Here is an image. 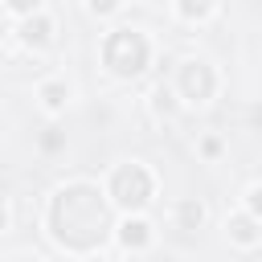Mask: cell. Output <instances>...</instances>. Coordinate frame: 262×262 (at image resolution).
<instances>
[{
  "instance_id": "1",
  "label": "cell",
  "mask_w": 262,
  "mask_h": 262,
  "mask_svg": "<svg viewBox=\"0 0 262 262\" xmlns=\"http://www.w3.org/2000/svg\"><path fill=\"white\" fill-rule=\"evenodd\" d=\"M143 61H147V45L135 37V33H115L111 41H106V66L111 70H119V74H135V70H143Z\"/></svg>"
},
{
  "instance_id": "2",
  "label": "cell",
  "mask_w": 262,
  "mask_h": 262,
  "mask_svg": "<svg viewBox=\"0 0 262 262\" xmlns=\"http://www.w3.org/2000/svg\"><path fill=\"white\" fill-rule=\"evenodd\" d=\"M147 192H151V180L143 176V168H123V172L115 176V196H119L123 205H143Z\"/></svg>"
},
{
  "instance_id": "3",
  "label": "cell",
  "mask_w": 262,
  "mask_h": 262,
  "mask_svg": "<svg viewBox=\"0 0 262 262\" xmlns=\"http://www.w3.org/2000/svg\"><path fill=\"white\" fill-rule=\"evenodd\" d=\"M184 86H188V94H209V70L205 66H188V74H184Z\"/></svg>"
},
{
  "instance_id": "4",
  "label": "cell",
  "mask_w": 262,
  "mask_h": 262,
  "mask_svg": "<svg viewBox=\"0 0 262 262\" xmlns=\"http://www.w3.org/2000/svg\"><path fill=\"white\" fill-rule=\"evenodd\" d=\"M123 242H127V246H143V242H147V225H143V221H127V225H123Z\"/></svg>"
},
{
  "instance_id": "5",
  "label": "cell",
  "mask_w": 262,
  "mask_h": 262,
  "mask_svg": "<svg viewBox=\"0 0 262 262\" xmlns=\"http://www.w3.org/2000/svg\"><path fill=\"white\" fill-rule=\"evenodd\" d=\"M180 217H184V225H196V221H201V205H184Z\"/></svg>"
},
{
  "instance_id": "6",
  "label": "cell",
  "mask_w": 262,
  "mask_h": 262,
  "mask_svg": "<svg viewBox=\"0 0 262 262\" xmlns=\"http://www.w3.org/2000/svg\"><path fill=\"white\" fill-rule=\"evenodd\" d=\"M233 233H237L242 242H250V237H254V225H250V221H233Z\"/></svg>"
},
{
  "instance_id": "7",
  "label": "cell",
  "mask_w": 262,
  "mask_h": 262,
  "mask_svg": "<svg viewBox=\"0 0 262 262\" xmlns=\"http://www.w3.org/2000/svg\"><path fill=\"white\" fill-rule=\"evenodd\" d=\"M45 29H49L45 20H37V25H29V41H45Z\"/></svg>"
},
{
  "instance_id": "8",
  "label": "cell",
  "mask_w": 262,
  "mask_h": 262,
  "mask_svg": "<svg viewBox=\"0 0 262 262\" xmlns=\"http://www.w3.org/2000/svg\"><path fill=\"white\" fill-rule=\"evenodd\" d=\"M0 225H4V213H0Z\"/></svg>"
}]
</instances>
